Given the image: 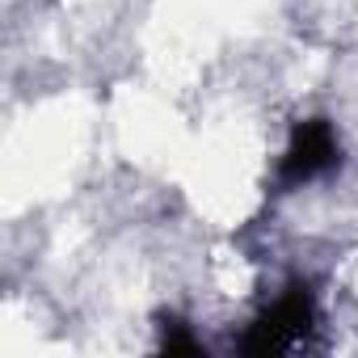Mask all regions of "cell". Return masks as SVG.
<instances>
[{
    "instance_id": "6da1fadb",
    "label": "cell",
    "mask_w": 358,
    "mask_h": 358,
    "mask_svg": "<svg viewBox=\"0 0 358 358\" xmlns=\"http://www.w3.org/2000/svg\"><path fill=\"white\" fill-rule=\"evenodd\" d=\"M316 324V299L308 291V282H291L241 337V354L253 358H270V354H287L295 350Z\"/></svg>"
},
{
    "instance_id": "7a4b0ae2",
    "label": "cell",
    "mask_w": 358,
    "mask_h": 358,
    "mask_svg": "<svg viewBox=\"0 0 358 358\" xmlns=\"http://www.w3.org/2000/svg\"><path fill=\"white\" fill-rule=\"evenodd\" d=\"M337 164H341V139H337L333 122L329 118H303L291 127L287 152L278 160V186L282 190L308 186L316 177L333 173Z\"/></svg>"
},
{
    "instance_id": "3957f363",
    "label": "cell",
    "mask_w": 358,
    "mask_h": 358,
    "mask_svg": "<svg viewBox=\"0 0 358 358\" xmlns=\"http://www.w3.org/2000/svg\"><path fill=\"white\" fill-rule=\"evenodd\" d=\"M160 354H207L203 341L190 333V324H182L177 316H160Z\"/></svg>"
}]
</instances>
